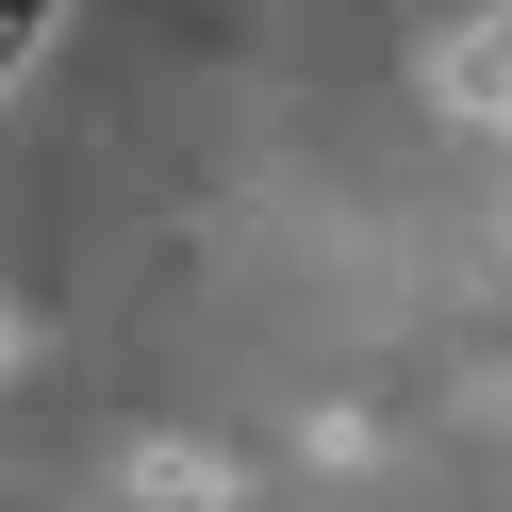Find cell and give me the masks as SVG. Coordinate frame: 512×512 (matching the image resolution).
<instances>
[{
  "label": "cell",
  "instance_id": "cell-2",
  "mask_svg": "<svg viewBox=\"0 0 512 512\" xmlns=\"http://www.w3.org/2000/svg\"><path fill=\"white\" fill-rule=\"evenodd\" d=\"M116 496H133V512H232V463L182 446V430H133V446H116Z\"/></svg>",
  "mask_w": 512,
  "mask_h": 512
},
{
  "label": "cell",
  "instance_id": "cell-3",
  "mask_svg": "<svg viewBox=\"0 0 512 512\" xmlns=\"http://www.w3.org/2000/svg\"><path fill=\"white\" fill-rule=\"evenodd\" d=\"M50 17H67V0H0V100L34 83V50H50Z\"/></svg>",
  "mask_w": 512,
  "mask_h": 512
},
{
  "label": "cell",
  "instance_id": "cell-1",
  "mask_svg": "<svg viewBox=\"0 0 512 512\" xmlns=\"http://www.w3.org/2000/svg\"><path fill=\"white\" fill-rule=\"evenodd\" d=\"M413 83H430V116H446V133H512V0H479V17H446Z\"/></svg>",
  "mask_w": 512,
  "mask_h": 512
},
{
  "label": "cell",
  "instance_id": "cell-4",
  "mask_svg": "<svg viewBox=\"0 0 512 512\" xmlns=\"http://www.w3.org/2000/svg\"><path fill=\"white\" fill-rule=\"evenodd\" d=\"M17 347H34V314H17V298H0V380H17Z\"/></svg>",
  "mask_w": 512,
  "mask_h": 512
}]
</instances>
